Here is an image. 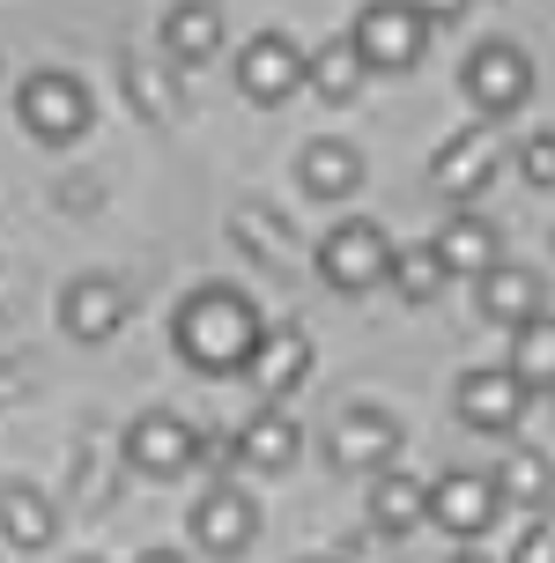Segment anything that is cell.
I'll return each instance as SVG.
<instances>
[{
    "instance_id": "27",
    "label": "cell",
    "mask_w": 555,
    "mask_h": 563,
    "mask_svg": "<svg viewBox=\"0 0 555 563\" xmlns=\"http://www.w3.org/2000/svg\"><path fill=\"white\" fill-rule=\"evenodd\" d=\"M519 170H526V186H555V134H533L519 148Z\"/></svg>"
},
{
    "instance_id": "6",
    "label": "cell",
    "mask_w": 555,
    "mask_h": 563,
    "mask_svg": "<svg viewBox=\"0 0 555 563\" xmlns=\"http://www.w3.org/2000/svg\"><path fill=\"white\" fill-rule=\"evenodd\" d=\"M237 89H245L252 104L297 97V89H304V53H297V37H289V30H259L252 45H237Z\"/></svg>"
},
{
    "instance_id": "18",
    "label": "cell",
    "mask_w": 555,
    "mask_h": 563,
    "mask_svg": "<svg viewBox=\"0 0 555 563\" xmlns=\"http://www.w3.org/2000/svg\"><path fill=\"white\" fill-rule=\"evenodd\" d=\"M430 253H437L444 275H467L474 282V275H489V267L503 260V245H497V223H481V216H452Z\"/></svg>"
},
{
    "instance_id": "26",
    "label": "cell",
    "mask_w": 555,
    "mask_h": 563,
    "mask_svg": "<svg viewBox=\"0 0 555 563\" xmlns=\"http://www.w3.org/2000/svg\"><path fill=\"white\" fill-rule=\"evenodd\" d=\"M386 275L400 282L408 297H430V289H437V282H444V267H437V253L422 245V253H392V267H386Z\"/></svg>"
},
{
    "instance_id": "8",
    "label": "cell",
    "mask_w": 555,
    "mask_h": 563,
    "mask_svg": "<svg viewBox=\"0 0 555 563\" xmlns=\"http://www.w3.org/2000/svg\"><path fill=\"white\" fill-rule=\"evenodd\" d=\"M497 511H503L497 482L474 475V467H452L444 482H430V527H444V534H459V541L489 534V527H497Z\"/></svg>"
},
{
    "instance_id": "4",
    "label": "cell",
    "mask_w": 555,
    "mask_h": 563,
    "mask_svg": "<svg viewBox=\"0 0 555 563\" xmlns=\"http://www.w3.org/2000/svg\"><path fill=\"white\" fill-rule=\"evenodd\" d=\"M459 89H467V104L481 119H503V112H519L533 97V59L519 53V45H474L467 67H459Z\"/></svg>"
},
{
    "instance_id": "7",
    "label": "cell",
    "mask_w": 555,
    "mask_h": 563,
    "mask_svg": "<svg viewBox=\"0 0 555 563\" xmlns=\"http://www.w3.org/2000/svg\"><path fill=\"white\" fill-rule=\"evenodd\" d=\"M392 267V245H386V230L378 223H333L326 230V245H319V275L333 282V289H370V282H386Z\"/></svg>"
},
{
    "instance_id": "25",
    "label": "cell",
    "mask_w": 555,
    "mask_h": 563,
    "mask_svg": "<svg viewBox=\"0 0 555 563\" xmlns=\"http://www.w3.org/2000/svg\"><path fill=\"white\" fill-rule=\"evenodd\" d=\"M126 89H134V112L141 119H170V104H178V89L164 82L156 59H126Z\"/></svg>"
},
{
    "instance_id": "10",
    "label": "cell",
    "mask_w": 555,
    "mask_h": 563,
    "mask_svg": "<svg viewBox=\"0 0 555 563\" xmlns=\"http://www.w3.org/2000/svg\"><path fill=\"white\" fill-rule=\"evenodd\" d=\"M126 460H134L141 475H186V467H193L200 460V430L193 422H178L170 416V408H148V416L134 422V438H126Z\"/></svg>"
},
{
    "instance_id": "11",
    "label": "cell",
    "mask_w": 555,
    "mask_h": 563,
    "mask_svg": "<svg viewBox=\"0 0 555 563\" xmlns=\"http://www.w3.org/2000/svg\"><path fill=\"white\" fill-rule=\"evenodd\" d=\"M126 311L134 305H126V289H119L111 275H75L67 289H59V327H67L75 341H111L119 327H126Z\"/></svg>"
},
{
    "instance_id": "15",
    "label": "cell",
    "mask_w": 555,
    "mask_h": 563,
    "mask_svg": "<svg viewBox=\"0 0 555 563\" xmlns=\"http://www.w3.org/2000/svg\"><path fill=\"white\" fill-rule=\"evenodd\" d=\"M245 378H252V386H259L267 400L297 394V386L311 378V341L297 334V327H275V334H259V349H252Z\"/></svg>"
},
{
    "instance_id": "12",
    "label": "cell",
    "mask_w": 555,
    "mask_h": 563,
    "mask_svg": "<svg viewBox=\"0 0 555 563\" xmlns=\"http://www.w3.org/2000/svg\"><path fill=\"white\" fill-rule=\"evenodd\" d=\"M497 156H503L497 134H489V126H467V134H452L437 156H430V186H437L444 200H467V194H481V186H489Z\"/></svg>"
},
{
    "instance_id": "19",
    "label": "cell",
    "mask_w": 555,
    "mask_h": 563,
    "mask_svg": "<svg viewBox=\"0 0 555 563\" xmlns=\"http://www.w3.org/2000/svg\"><path fill=\"white\" fill-rule=\"evenodd\" d=\"M474 297H481V311L497 319V327H526L533 311H541V275L533 267H489V275H474Z\"/></svg>"
},
{
    "instance_id": "17",
    "label": "cell",
    "mask_w": 555,
    "mask_h": 563,
    "mask_svg": "<svg viewBox=\"0 0 555 563\" xmlns=\"http://www.w3.org/2000/svg\"><path fill=\"white\" fill-rule=\"evenodd\" d=\"M422 519H430V482H415L408 467H386V475L370 482V527L378 534H415Z\"/></svg>"
},
{
    "instance_id": "20",
    "label": "cell",
    "mask_w": 555,
    "mask_h": 563,
    "mask_svg": "<svg viewBox=\"0 0 555 563\" xmlns=\"http://www.w3.org/2000/svg\"><path fill=\"white\" fill-rule=\"evenodd\" d=\"M297 178H304L311 200H348L363 186V156L348 141H311L304 156H297Z\"/></svg>"
},
{
    "instance_id": "32",
    "label": "cell",
    "mask_w": 555,
    "mask_h": 563,
    "mask_svg": "<svg viewBox=\"0 0 555 563\" xmlns=\"http://www.w3.org/2000/svg\"><path fill=\"white\" fill-rule=\"evenodd\" d=\"M134 563H186V556H178V549H141Z\"/></svg>"
},
{
    "instance_id": "28",
    "label": "cell",
    "mask_w": 555,
    "mask_h": 563,
    "mask_svg": "<svg viewBox=\"0 0 555 563\" xmlns=\"http://www.w3.org/2000/svg\"><path fill=\"white\" fill-rule=\"evenodd\" d=\"M386 541H392V534H378V527H370V534H348L333 563H392V556H386Z\"/></svg>"
},
{
    "instance_id": "2",
    "label": "cell",
    "mask_w": 555,
    "mask_h": 563,
    "mask_svg": "<svg viewBox=\"0 0 555 563\" xmlns=\"http://www.w3.org/2000/svg\"><path fill=\"white\" fill-rule=\"evenodd\" d=\"M363 53V67H378V75H408L430 45V23L415 15V0H370L356 15V37H348Z\"/></svg>"
},
{
    "instance_id": "5",
    "label": "cell",
    "mask_w": 555,
    "mask_h": 563,
    "mask_svg": "<svg viewBox=\"0 0 555 563\" xmlns=\"http://www.w3.org/2000/svg\"><path fill=\"white\" fill-rule=\"evenodd\" d=\"M326 452H333V467H348V475H386L392 460H400V422H392L386 408L356 400V408L333 416Z\"/></svg>"
},
{
    "instance_id": "30",
    "label": "cell",
    "mask_w": 555,
    "mask_h": 563,
    "mask_svg": "<svg viewBox=\"0 0 555 563\" xmlns=\"http://www.w3.org/2000/svg\"><path fill=\"white\" fill-rule=\"evenodd\" d=\"M459 8H467V0H415V15H422V23H452Z\"/></svg>"
},
{
    "instance_id": "22",
    "label": "cell",
    "mask_w": 555,
    "mask_h": 563,
    "mask_svg": "<svg viewBox=\"0 0 555 563\" xmlns=\"http://www.w3.org/2000/svg\"><path fill=\"white\" fill-rule=\"evenodd\" d=\"M164 45H170V59H186V67L215 59V53H222V15H215V0H178V8L164 15Z\"/></svg>"
},
{
    "instance_id": "1",
    "label": "cell",
    "mask_w": 555,
    "mask_h": 563,
    "mask_svg": "<svg viewBox=\"0 0 555 563\" xmlns=\"http://www.w3.org/2000/svg\"><path fill=\"white\" fill-rule=\"evenodd\" d=\"M259 305H252L245 289H222V282H208V289H193L186 305H178V319H170V341H178V356L193 371H208V378H230V371L252 364V349H259Z\"/></svg>"
},
{
    "instance_id": "35",
    "label": "cell",
    "mask_w": 555,
    "mask_h": 563,
    "mask_svg": "<svg viewBox=\"0 0 555 563\" xmlns=\"http://www.w3.org/2000/svg\"><path fill=\"white\" fill-rule=\"evenodd\" d=\"M75 563H97V556H75Z\"/></svg>"
},
{
    "instance_id": "34",
    "label": "cell",
    "mask_w": 555,
    "mask_h": 563,
    "mask_svg": "<svg viewBox=\"0 0 555 563\" xmlns=\"http://www.w3.org/2000/svg\"><path fill=\"white\" fill-rule=\"evenodd\" d=\"M304 563H333V556H304Z\"/></svg>"
},
{
    "instance_id": "9",
    "label": "cell",
    "mask_w": 555,
    "mask_h": 563,
    "mask_svg": "<svg viewBox=\"0 0 555 563\" xmlns=\"http://www.w3.org/2000/svg\"><path fill=\"white\" fill-rule=\"evenodd\" d=\"M193 541L208 556H245L252 541H259V505H252L237 482H215L193 505Z\"/></svg>"
},
{
    "instance_id": "3",
    "label": "cell",
    "mask_w": 555,
    "mask_h": 563,
    "mask_svg": "<svg viewBox=\"0 0 555 563\" xmlns=\"http://www.w3.org/2000/svg\"><path fill=\"white\" fill-rule=\"evenodd\" d=\"M15 119H23V134L37 141H82L89 134V89L75 75H59V67H37L23 89H15Z\"/></svg>"
},
{
    "instance_id": "33",
    "label": "cell",
    "mask_w": 555,
    "mask_h": 563,
    "mask_svg": "<svg viewBox=\"0 0 555 563\" xmlns=\"http://www.w3.org/2000/svg\"><path fill=\"white\" fill-rule=\"evenodd\" d=\"M452 563H481V556H452Z\"/></svg>"
},
{
    "instance_id": "16",
    "label": "cell",
    "mask_w": 555,
    "mask_h": 563,
    "mask_svg": "<svg viewBox=\"0 0 555 563\" xmlns=\"http://www.w3.org/2000/svg\"><path fill=\"white\" fill-rule=\"evenodd\" d=\"M237 460L259 467V475H281V467H297L304 460V430L297 416H281V408H259V416L237 430Z\"/></svg>"
},
{
    "instance_id": "24",
    "label": "cell",
    "mask_w": 555,
    "mask_h": 563,
    "mask_svg": "<svg viewBox=\"0 0 555 563\" xmlns=\"http://www.w3.org/2000/svg\"><path fill=\"white\" fill-rule=\"evenodd\" d=\"M489 482H497V497H511V505H526V511H548V497H555V467L541 452L503 460V475H489Z\"/></svg>"
},
{
    "instance_id": "31",
    "label": "cell",
    "mask_w": 555,
    "mask_h": 563,
    "mask_svg": "<svg viewBox=\"0 0 555 563\" xmlns=\"http://www.w3.org/2000/svg\"><path fill=\"white\" fill-rule=\"evenodd\" d=\"M15 400H23V371L0 364V408H15Z\"/></svg>"
},
{
    "instance_id": "13",
    "label": "cell",
    "mask_w": 555,
    "mask_h": 563,
    "mask_svg": "<svg viewBox=\"0 0 555 563\" xmlns=\"http://www.w3.org/2000/svg\"><path fill=\"white\" fill-rule=\"evenodd\" d=\"M526 386L511 378V371H467L459 378V416L474 422V430H489V438H503V430H519V416H526Z\"/></svg>"
},
{
    "instance_id": "21",
    "label": "cell",
    "mask_w": 555,
    "mask_h": 563,
    "mask_svg": "<svg viewBox=\"0 0 555 563\" xmlns=\"http://www.w3.org/2000/svg\"><path fill=\"white\" fill-rule=\"evenodd\" d=\"M363 75H370V67H363V53L348 45V37H326V45H311V53H304V82L319 89L326 104H356Z\"/></svg>"
},
{
    "instance_id": "23",
    "label": "cell",
    "mask_w": 555,
    "mask_h": 563,
    "mask_svg": "<svg viewBox=\"0 0 555 563\" xmlns=\"http://www.w3.org/2000/svg\"><path fill=\"white\" fill-rule=\"evenodd\" d=\"M511 378L526 386V394H548L555 386V319L548 311H533L526 327H511Z\"/></svg>"
},
{
    "instance_id": "14",
    "label": "cell",
    "mask_w": 555,
    "mask_h": 563,
    "mask_svg": "<svg viewBox=\"0 0 555 563\" xmlns=\"http://www.w3.org/2000/svg\"><path fill=\"white\" fill-rule=\"evenodd\" d=\"M59 534V505L37 489V482H0V541L8 549H23V556H37V549H53Z\"/></svg>"
},
{
    "instance_id": "29",
    "label": "cell",
    "mask_w": 555,
    "mask_h": 563,
    "mask_svg": "<svg viewBox=\"0 0 555 563\" xmlns=\"http://www.w3.org/2000/svg\"><path fill=\"white\" fill-rule=\"evenodd\" d=\"M511 563H555V534L533 519L526 534H519V549H511Z\"/></svg>"
}]
</instances>
